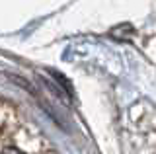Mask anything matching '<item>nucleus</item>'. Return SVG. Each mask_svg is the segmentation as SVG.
<instances>
[{
	"label": "nucleus",
	"instance_id": "obj_1",
	"mask_svg": "<svg viewBox=\"0 0 156 154\" xmlns=\"http://www.w3.org/2000/svg\"><path fill=\"white\" fill-rule=\"evenodd\" d=\"M0 154H23V152H20L18 148H4Z\"/></svg>",
	"mask_w": 156,
	"mask_h": 154
}]
</instances>
